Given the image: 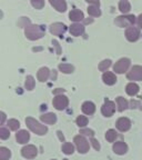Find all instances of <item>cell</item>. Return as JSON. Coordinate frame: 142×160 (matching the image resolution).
Wrapping results in <instances>:
<instances>
[{"mask_svg": "<svg viewBox=\"0 0 142 160\" xmlns=\"http://www.w3.org/2000/svg\"><path fill=\"white\" fill-rule=\"evenodd\" d=\"M46 28L45 26H37V25H29L25 28L26 37L30 40H38L42 38L45 35Z\"/></svg>", "mask_w": 142, "mask_h": 160, "instance_id": "cell-1", "label": "cell"}, {"mask_svg": "<svg viewBox=\"0 0 142 160\" xmlns=\"http://www.w3.org/2000/svg\"><path fill=\"white\" fill-rule=\"evenodd\" d=\"M26 123H27V127L29 128L32 132H35L36 135L43 136L48 132V128L46 127V126L41 125L40 122H38L37 120L31 117L26 118Z\"/></svg>", "mask_w": 142, "mask_h": 160, "instance_id": "cell-2", "label": "cell"}, {"mask_svg": "<svg viewBox=\"0 0 142 160\" xmlns=\"http://www.w3.org/2000/svg\"><path fill=\"white\" fill-rule=\"evenodd\" d=\"M115 22L119 27H133V25L135 23V17L133 15L119 16L115 18Z\"/></svg>", "mask_w": 142, "mask_h": 160, "instance_id": "cell-3", "label": "cell"}, {"mask_svg": "<svg viewBox=\"0 0 142 160\" xmlns=\"http://www.w3.org/2000/svg\"><path fill=\"white\" fill-rule=\"evenodd\" d=\"M75 143L80 153H87L89 151V142H88V140L83 136H76Z\"/></svg>", "mask_w": 142, "mask_h": 160, "instance_id": "cell-4", "label": "cell"}, {"mask_svg": "<svg viewBox=\"0 0 142 160\" xmlns=\"http://www.w3.org/2000/svg\"><path fill=\"white\" fill-rule=\"evenodd\" d=\"M130 63H131V61L129 58H122L118 62H115V65L113 66V70L115 71V73H125L129 69Z\"/></svg>", "mask_w": 142, "mask_h": 160, "instance_id": "cell-5", "label": "cell"}, {"mask_svg": "<svg viewBox=\"0 0 142 160\" xmlns=\"http://www.w3.org/2000/svg\"><path fill=\"white\" fill-rule=\"evenodd\" d=\"M52 103H53V107L57 110H65L68 107V105H69V99L66 96L59 95L53 98Z\"/></svg>", "mask_w": 142, "mask_h": 160, "instance_id": "cell-6", "label": "cell"}, {"mask_svg": "<svg viewBox=\"0 0 142 160\" xmlns=\"http://www.w3.org/2000/svg\"><path fill=\"white\" fill-rule=\"evenodd\" d=\"M127 78L129 80H142V67L141 66H133L129 72L127 73Z\"/></svg>", "mask_w": 142, "mask_h": 160, "instance_id": "cell-7", "label": "cell"}, {"mask_svg": "<svg viewBox=\"0 0 142 160\" xmlns=\"http://www.w3.org/2000/svg\"><path fill=\"white\" fill-rule=\"evenodd\" d=\"M115 111V103L113 101H110V100H105V102L103 103L102 108H101V112L105 117H111L113 116Z\"/></svg>", "mask_w": 142, "mask_h": 160, "instance_id": "cell-8", "label": "cell"}, {"mask_svg": "<svg viewBox=\"0 0 142 160\" xmlns=\"http://www.w3.org/2000/svg\"><path fill=\"white\" fill-rule=\"evenodd\" d=\"M37 153L38 150L33 145H27L21 149V155L27 159H33V158H36Z\"/></svg>", "mask_w": 142, "mask_h": 160, "instance_id": "cell-9", "label": "cell"}, {"mask_svg": "<svg viewBox=\"0 0 142 160\" xmlns=\"http://www.w3.org/2000/svg\"><path fill=\"white\" fill-rule=\"evenodd\" d=\"M66 31H67V26H66L65 23L56 22L50 26V32L55 36H60V37H62V35L66 32Z\"/></svg>", "mask_w": 142, "mask_h": 160, "instance_id": "cell-10", "label": "cell"}, {"mask_svg": "<svg viewBox=\"0 0 142 160\" xmlns=\"http://www.w3.org/2000/svg\"><path fill=\"white\" fill-rule=\"evenodd\" d=\"M115 125H117L118 130L125 132V131H128V130L131 128V121H130V119H128V118L121 117V118L118 119V121H117Z\"/></svg>", "mask_w": 142, "mask_h": 160, "instance_id": "cell-11", "label": "cell"}, {"mask_svg": "<svg viewBox=\"0 0 142 160\" xmlns=\"http://www.w3.org/2000/svg\"><path fill=\"white\" fill-rule=\"evenodd\" d=\"M125 37L129 41L133 42V41H137L140 37V30L135 27H130L125 31Z\"/></svg>", "mask_w": 142, "mask_h": 160, "instance_id": "cell-12", "label": "cell"}, {"mask_svg": "<svg viewBox=\"0 0 142 160\" xmlns=\"http://www.w3.org/2000/svg\"><path fill=\"white\" fill-rule=\"evenodd\" d=\"M50 5L59 12H65L67 10V2L65 0H50Z\"/></svg>", "mask_w": 142, "mask_h": 160, "instance_id": "cell-13", "label": "cell"}, {"mask_svg": "<svg viewBox=\"0 0 142 160\" xmlns=\"http://www.w3.org/2000/svg\"><path fill=\"white\" fill-rule=\"evenodd\" d=\"M112 149L117 155H125L128 151V146H127V143L123 142V141H118V142H115V145H113Z\"/></svg>", "mask_w": 142, "mask_h": 160, "instance_id": "cell-14", "label": "cell"}, {"mask_svg": "<svg viewBox=\"0 0 142 160\" xmlns=\"http://www.w3.org/2000/svg\"><path fill=\"white\" fill-rule=\"evenodd\" d=\"M69 31L72 36L78 37V36H81L83 32H85V26L80 25V23H73V25L70 26Z\"/></svg>", "mask_w": 142, "mask_h": 160, "instance_id": "cell-15", "label": "cell"}, {"mask_svg": "<svg viewBox=\"0 0 142 160\" xmlns=\"http://www.w3.org/2000/svg\"><path fill=\"white\" fill-rule=\"evenodd\" d=\"M16 139L19 143H27L30 139V135L27 130H20L16 133Z\"/></svg>", "mask_w": 142, "mask_h": 160, "instance_id": "cell-16", "label": "cell"}, {"mask_svg": "<svg viewBox=\"0 0 142 160\" xmlns=\"http://www.w3.org/2000/svg\"><path fill=\"white\" fill-rule=\"evenodd\" d=\"M102 80L103 82L108 86H112L117 82V77L113 72H110V71H107L102 75Z\"/></svg>", "mask_w": 142, "mask_h": 160, "instance_id": "cell-17", "label": "cell"}, {"mask_svg": "<svg viewBox=\"0 0 142 160\" xmlns=\"http://www.w3.org/2000/svg\"><path fill=\"white\" fill-rule=\"evenodd\" d=\"M83 12L81 11V10L79 9H73L70 11L69 13V19L71 20V21H75L76 23L78 22V21H81V20H83Z\"/></svg>", "mask_w": 142, "mask_h": 160, "instance_id": "cell-18", "label": "cell"}, {"mask_svg": "<svg viewBox=\"0 0 142 160\" xmlns=\"http://www.w3.org/2000/svg\"><path fill=\"white\" fill-rule=\"evenodd\" d=\"M40 119L41 121L47 125H53L57 121V116L52 112H48V113H43L42 116H40Z\"/></svg>", "mask_w": 142, "mask_h": 160, "instance_id": "cell-19", "label": "cell"}, {"mask_svg": "<svg viewBox=\"0 0 142 160\" xmlns=\"http://www.w3.org/2000/svg\"><path fill=\"white\" fill-rule=\"evenodd\" d=\"M81 109H82L83 113H86V115H93L95 111V106L93 102H91V101H86V102L82 103V107H81Z\"/></svg>", "mask_w": 142, "mask_h": 160, "instance_id": "cell-20", "label": "cell"}, {"mask_svg": "<svg viewBox=\"0 0 142 160\" xmlns=\"http://www.w3.org/2000/svg\"><path fill=\"white\" fill-rule=\"evenodd\" d=\"M37 77H38V80H39V81H41V82H43V81H47L48 78L50 77V70L48 69L47 67L40 68L39 71H38V73H37Z\"/></svg>", "mask_w": 142, "mask_h": 160, "instance_id": "cell-21", "label": "cell"}, {"mask_svg": "<svg viewBox=\"0 0 142 160\" xmlns=\"http://www.w3.org/2000/svg\"><path fill=\"white\" fill-rule=\"evenodd\" d=\"M125 91H127V93L129 96L133 97V96L138 95V92H139V86L135 82H130V83H128L127 87H125Z\"/></svg>", "mask_w": 142, "mask_h": 160, "instance_id": "cell-22", "label": "cell"}, {"mask_svg": "<svg viewBox=\"0 0 142 160\" xmlns=\"http://www.w3.org/2000/svg\"><path fill=\"white\" fill-rule=\"evenodd\" d=\"M117 103H118V110H119L120 112H122L129 107V102H128V100L125 99L123 97H118L117 98Z\"/></svg>", "mask_w": 142, "mask_h": 160, "instance_id": "cell-23", "label": "cell"}, {"mask_svg": "<svg viewBox=\"0 0 142 160\" xmlns=\"http://www.w3.org/2000/svg\"><path fill=\"white\" fill-rule=\"evenodd\" d=\"M119 9L122 13H128L130 11V9H131L130 2L127 0H121L119 2Z\"/></svg>", "mask_w": 142, "mask_h": 160, "instance_id": "cell-24", "label": "cell"}, {"mask_svg": "<svg viewBox=\"0 0 142 160\" xmlns=\"http://www.w3.org/2000/svg\"><path fill=\"white\" fill-rule=\"evenodd\" d=\"M59 70L63 73H72L75 68H73V66L69 65V63H60Z\"/></svg>", "mask_w": 142, "mask_h": 160, "instance_id": "cell-25", "label": "cell"}, {"mask_svg": "<svg viewBox=\"0 0 142 160\" xmlns=\"http://www.w3.org/2000/svg\"><path fill=\"white\" fill-rule=\"evenodd\" d=\"M35 85H36V81L33 79L32 76H28L26 78V82H25V87L27 90H32L35 88Z\"/></svg>", "mask_w": 142, "mask_h": 160, "instance_id": "cell-26", "label": "cell"}, {"mask_svg": "<svg viewBox=\"0 0 142 160\" xmlns=\"http://www.w3.org/2000/svg\"><path fill=\"white\" fill-rule=\"evenodd\" d=\"M117 137H118L117 132H115V130H113V129L108 130L107 132H105V139H107L109 142H113V141H115Z\"/></svg>", "mask_w": 142, "mask_h": 160, "instance_id": "cell-27", "label": "cell"}, {"mask_svg": "<svg viewBox=\"0 0 142 160\" xmlns=\"http://www.w3.org/2000/svg\"><path fill=\"white\" fill-rule=\"evenodd\" d=\"M11 156L10 150L6 147H1L0 148V160H8Z\"/></svg>", "mask_w": 142, "mask_h": 160, "instance_id": "cell-28", "label": "cell"}, {"mask_svg": "<svg viewBox=\"0 0 142 160\" xmlns=\"http://www.w3.org/2000/svg\"><path fill=\"white\" fill-rule=\"evenodd\" d=\"M75 151V147L70 142H65L62 145V152L66 155H72Z\"/></svg>", "mask_w": 142, "mask_h": 160, "instance_id": "cell-29", "label": "cell"}, {"mask_svg": "<svg viewBox=\"0 0 142 160\" xmlns=\"http://www.w3.org/2000/svg\"><path fill=\"white\" fill-rule=\"evenodd\" d=\"M110 67H111V60L105 59V60H103V61H101V62H100L99 70H100V71H105V72H107V70L109 69Z\"/></svg>", "mask_w": 142, "mask_h": 160, "instance_id": "cell-30", "label": "cell"}, {"mask_svg": "<svg viewBox=\"0 0 142 160\" xmlns=\"http://www.w3.org/2000/svg\"><path fill=\"white\" fill-rule=\"evenodd\" d=\"M88 13L92 17H99L101 15V11H100L99 7H95V6H89L88 8Z\"/></svg>", "mask_w": 142, "mask_h": 160, "instance_id": "cell-31", "label": "cell"}, {"mask_svg": "<svg viewBox=\"0 0 142 160\" xmlns=\"http://www.w3.org/2000/svg\"><path fill=\"white\" fill-rule=\"evenodd\" d=\"M8 127H9L11 130H13V131H16V130L19 129L20 123H19V121H18V120L10 119V120H8Z\"/></svg>", "mask_w": 142, "mask_h": 160, "instance_id": "cell-32", "label": "cell"}, {"mask_svg": "<svg viewBox=\"0 0 142 160\" xmlns=\"http://www.w3.org/2000/svg\"><path fill=\"white\" fill-rule=\"evenodd\" d=\"M76 122L79 127H86L88 125V118L86 116H79L76 120Z\"/></svg>", "mask_w": 142, "mask_h": 160, "instance_id": "cell-33", "label": "cell"}, {"mask_svg": "<svg viewBox=\"0 0 142 160\" xmlns=\"http://www.w3.org/2000/svg\"><path fill=\"white\" fill-rule=\"evenodd\" d=\"M31 5H32L36 9H42V7L45 6V1H42V0H32V1H31Z\"/></svg>", "mask_w": 142, "mask_h": 160, "instance_id": "cell-34", "label": "cell"}, {"mask_svg": "<svg viewBox=\"0 0 142 160\" xmlns=\"http://www.w3.org/2000/svg\"><path fill=\"white\" fill-rule=\"evenodd\" d=\"M9 136H10V132L8 129H6V128H1V129H0V138L2 140L8 139Z\"/></svg>", "mask_w": 142, "mask_h": 160, "instance_id": "cell-35", "label": "cell"}, {"mask_svg": "<svg viewBox=\"0 0 142 160\" xmlns=\"http://www.w3.org/2000/svg\"><path fill=\"white\" fill-rule=\"evenodd\" d=\"M80 133H81V135H85V136H89V137H91V138L95 136V131L91 129H81L80 130Z\"/></svg>", "mask_w": 142, "mask_h": 160, "instance_id": "cell-36", "label": "cell"}, {"mask_svg": "<svg viewBox=\"0 0 142 160\" xmlns=\"http://www.w3.org/2000/svg\"><path fill=\"white\" fill-rule=\"evenodd\" d=\"M91 143H92L93 148L99 151V150H100V145H99V142H98V140H95V138H91Z\"/></svg>", "mask_w": 142, "mask_h": 160, "instance_id": "cell-37", "label": "cell"}, {"mask_svg": "<svg viewBox=\"0 0 142 160\" xmlns=\"http://www.w3.org/2000/svg\"><path fill=\"white\" fill-rule=\"evenodd\" d=\"M52 45L57 48V55H60V53H61V49H60L59 42H58L57 40H52Z\"/></svg>", "mask_w": 142, "mask_h": 160, "instance_id": "cell-38", "label": "cell"}, {"mask_svg": "<svg viewBox=\"0 0 142 160\" xmlns=\"http://www.w3.org/2000/svg\"><path fill=\"white\" fill-rule=\"evenodd\" d=\"M6 120V115L5 112H0V125H3V122H5Z\"/></svg>", "mask_w": 142, "mask_h": 160, "instance_id": "cell-39", "label": "cell"}, {"mask_svg": "<svg viewBox=\"0 0 142 160\" xmlns=\"http://www.w3.org/2000/svg\"><path fill=\"white\" fill-rule=\"evenodd\" d=\"M65 92V89H60V88H58V89L53 90V93H55L56 96H59L60 93H63Z\"/></svg>", "mask_w": 142, "mask_h": 160, "instance_id": "cell-40", "label": "cell"}, {"mask_svg": "<svg viewBox=\"0 0 142 160\" xmlns=\"http://www.w3.org/2000/svg\"><path fill=\"white\" fill-rule=\"evenodd\" d=\"M87 2H88V5H90V6H95V7H99V6H100V2H99V1H89V0H88Z\"/></svg>", "mask_w": 142, "mask_h": 160, "instance_id": "cell-41", "label": "cell"}, {"mask_svg": "<svg viewBox=\"0 0 142 160\" xmlns=\"http://www.w3.org/2000/svg\"><path fill=\"white\" fill-rule=\"evenodd\" d=\"M137 21H138V26H139V27L142 29V13L139 16V17H138V20H137Z\"/></svg>", "mask_w": 142, "mask_h": 160, "instance_id": "cell-42", "label": "cell"}, {"mask_svg": "<svg viewBox=\"0 0 142 160\" xmlns=\"http://www.w3.org/2000/svg\"><path fill=\"white\" fill-rule=\"evenodd\" d=\"M51 79L52 80L57 79V71L56 70H52V72H51Z\"/></svg>", "mask_w": 142, "mask_h": 160, "instance_id": "cell-43", "label": "cell"}, {"mask_svg": "<svg viewBox=\"0 0 142 160\" xmlns=\"http://www.w3.org/2000/svg\"><path fill=\"white\" fill-rule=\"evenodd\" d=\"M58 136H59V139L61 140V141H63V140H65V137H63V135H62V132H61V131H58Z\"/></svg>", "mask_w": 142, "mask_h": 160, "instance_id": "cell-44", "label": "cell"}, {"mask_svg": "<svg viewBox=\"0 0 142 160\" xmlns=\"http://www.w3.org/2000/svg\"><path fill=\"white\" fill-rule=\"evenodd\" d=\"M63 160H68V159H63Z\"/></svg>", "mask_w": 142, "mask_h": 160, "instance_id": "cell-45", "label": "cell"}, {"mask_svg": "<svg viewBox=\"0 0 142 160\" xmlns=\"http://www.w3.org/2000/svg\"><path fill=\"white\" fill-rule=\"evenodd\" d=\"M52 160H56V159H52Z\"/></svg>", "mask_w": 142, "mask_h": 160, "instance_id": "cell-46", "label": "cell"}, {"mask_svg": "<svg viewBox=\"0 0 142 160\" xmlns=\"http://www.w3.org/2000/svg\"><path fill=\"white\" fill-rule=\"evenodd\" d=\"M141 98H142V96H141Z\"/></svg>", "mask_w": 142, "mask_h": 160, "instance_id": "cell-47", "label": "cell"}]
</instances>
